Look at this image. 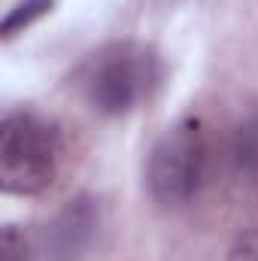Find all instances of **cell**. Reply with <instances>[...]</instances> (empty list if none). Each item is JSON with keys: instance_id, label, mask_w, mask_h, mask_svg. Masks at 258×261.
<instances>
[{"instance_id": "cell-7", "label": "cell", "mask_w": 258, "mask_h": 261, "mask_svg": "<svg viewBox=\"0 0 258 261\" xmlns=\"http://www.w3.org/2000/svg\"><path fill=\"white\" fill-rule=\"evenodd\" d=\"M228 261H258V231H246L234 240Z\"/></svg>"}, {"instance_id": "cell-5", "label": "cell", "mask_w": 258, "mask_h": 261, "mask_svg": "<svg viewBox=\"0 0 258 261\" xmlns=\"http://www.w3.org/2000/svg\"><path fill=\"white\" fill-rule=\"evenodd\" d=\"M52 0H24V3H18L6 18H3V28H0V34H3V40H12L15 34H21V31H28L37 18H43V15H49L52 12Z\"/></svg>"}, {"instance_id": "cell-1", "label": "cell", "mask_w": 258, "mask_h": 261, "mask_svg": "<svg viewBox=\"0 0 258 261\" xmlns=\"http://www.w3.org/2000/svg\"><path fill=\"white\" fill-rule=\"evenodd\" d=\"M158 82V58L140 43H110L79 67L82 97L107 116L134 110Z\"/></svg>"}, {"instance_id": "cell-2", "label": "cell", "mask_w": 258, "mask_h": 261, "mask_svg": "<svg viewBox=\"0 0 258 261\" xmlns=\"http://www.w3.org/2000/svg\"><path fill=\"white\" fill-rule=\"evenodd\" d=\"M58 130L34 113H6L0 125V189L6 195H40L58 173Z\"/></svg>"}, {"instance_id": "cell-6", "label": "cell", "mask_w": 258, "mask_h": 261, "mask_svg": "<svg viewBox=\"0 0 258 261\" xmlns=\"http://www.w3.org/2000/svg\"><path fill=\"white\" fill-rule=\"evenodd\" d=\"M0 261H28V243L12 225H6L0 234Z\"/></svg>"}, {"instance_id": "cell-3", "label": "cell", "mask_w": 258, "mask_h": 261, "mask_svg": "<svg viewBox=\"0 0 258 261\" xmlns=\"http://www.w3.org/2000/svg\"><path fill=\"white\" fill-rule=\"evenodd\" d=\"M207 173V137L197 119H183L155 143L149 155V192L158 203L179 206L192 200Z\"/></svg>"}, {"instance_id": "cell-4", "label": "cell", "mask_w": 258, "mask_h": 261, "mask_svg": "<svg viewBox=\"0 0 258 261\" xmlns=\"http://www.w3.org/2000/svg\"><path fill=\"white\" fill-rule=\"evenodd\" d=\"M231 161L234 170L246 179H258V116L246 119L231 143Z\"/></svg>"}]
</instances>
